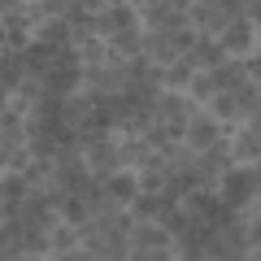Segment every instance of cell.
<instances>
[{
    "label": "cell",
    "instance_id": "ffe728a7",
    "mask_svg": "<svg viewBox=\"0 0 261 261\" xmlns=\"http://www.w3.org/2000/svg\"><path fill=\"white\" fill-rule=\"evenodd\" d=\"M140 27L144 31H161V18H166V0H140Z\"/></svg>",
    "mask_w": 261,
    "mask_h": 261
},
{
    "label": "cell",
    "instance_id": "6da1fadb",
    "mask_svg": "<svg viewBox=\"0 0 261 261\" xmlns=\"http://www.w3.org/2000/svg\"><path fill=\"white\" fill-rule=\"evenodd\" d=\"M222 53H226V61H248V57H257V44H261V31L252 27V22H231V31H226L222 39Z\"/></svg>",
    "mask_w": 261,
    "mask_h": 261
},
{
    "label": "cell",
    "instance_id": "52a82bcc",
    "mask_svg": "<svg viewBox=\"0 0 261 261\" xmlns=\"http://www.w3.org/2000/svg\"><path fill=\"white\" fill-rule=\"evenodd\" d=\"M170 209L174 205H166L157 192H140L135 200H130V218H135V222H166Z\"/></svg>",
    "mask_w": 261,
    "mask_h": 261
},
{
    "label": "cell",
    "instance_id": "d6986e66",
    "mask_svg": "<svg viewBox=\"0 0 261 261\" xmlns=\"http://www.w3.org/2000/svg\"><path fill=\"white\" fill-rule=\"evenodd\" d=\"M79 57H83V70H96V65H113L109 44H105V39H87V44H79Z\"/></svg>",
    "mask_w": 261,
    "mask_h": 261
},
{
    "label": "cell",
    "instance_id": "44dd1931",
    "mask_svg": "<svg viewBox=\"0 0 261 261\" xmlns=\"http://www.w3.org/2000/svg\"><path fill=\"white\" fill-rule=\"evenodd\" d=\"M27 252H35V257H53V235L48 231H27Z\"/></svg>",
    "mask_w": 261,
    "mask_h": 261
},
{
    "label": "cell",
    "instance_id": "5bb4252c",
    "mask_svg": "<svg viewBox=\"0 0 261 261\" xmlns=\"http://www.w3.org/2000/svg\"><path fill=\"white\" fill-rule=\"evenodd\" d=\"M192 61H196V70H209V74H214V70H222V65H226V53H222L218 39H200L196 53H192Z\"/></svg>",
    "mask_w": 261,
    "mask_h": 261
},
{
    "label": "cell",
    "instance_id": "8fae6325",
    "mask_svg": "<svg viewBox=\"0 0 261 261\" xmlns=\"http://www.w3.org/2000/svg\"><path fill=\"white\" fill-rule=\"evenodd\" d=\"M214 83H218V92H226V96H240L244 87L252 83V79H248V65H244V61H226L222 70H214Z\"/></svg>",
    "mask_w": 261,
    "mask_h": 261
},
{
    "label": "cell",
    "instance_id": "484cf974",
    "mask_svg": "<svg viewBox=\"0 0 261 261\" xmlns=\"http://www.w3.org/2000/svg\"><path fill=\"white\" fill-rule=\"evenodd\" d=\"M257 214H261V200H257Z\"/></svg>",
    "mask_w": 261,
    "mask_h": 261
},
{
    "label": "cell",
    "instance_id": "d4e9b609",
    "mask_svg": "<svg viewBox=\"0 0 261 261\" xmlns=\"http://www.w3.org/2000/svg\"><path fill=\"white\" fill-rule=\"evenodd\" d=\"M244 126H248V130H257V135H261V109H257V113H252V118H248V122H244Z\"/></svg>",
    "mask_w": 261,
    "mask_h": 261
},
{
    "label": "cell",
    "instance_id": "3957f363",
    "mask_svg": "<svg viewBox=\"0 0 261 261\" xmlns=\"http://www.w3.org/2000/svg\"><path fill=\"white\" fill-rule=\"evenodd\" d=\"M144 61L157 65V70H170L178 61V48L170 31H144Z\"/></svg>",
    "mask_w": 261,
    "mask_h": 261
},
{
    "label": "cell",
    "instance_id": "7c38bea8",
    "mask_svg": "<svg viewBox=\"0 0 261 261\" xmlns=\"http://www.w3.org/2000/svg\"><path fill=\"white\" fill-rule=\"evenodd\" d=\"M205 113L214 122H222L226 130H235V126H244V118H240V100H235V96H226V92H218L214 100L205 105Z\"/></svg>",
    "mask_w": 261,
    "mask_h": 261
},
{
    "label": "cell",
    "instance_id": "8992f818",
    "mask_svg": "<svg viewBox=\"0 0 261 261\" xmlns=\"http://www.w3.org/2000/svg\"><path fill=\"white\" fill-rule=\"evenodd\" d=\"M130 248H178V240L161 222H135V231H130Z\"/></svg>",
    "mask_w": 261,
    "mask_h": 261
},
{
    "label": "cell",
    "instance_id": "9a60e30c",
    "mask_svg": "<svg viewBox=\"0 0 261 261\" xmlns=\"http://www.w3.org/2000/svg\"><path fill=\"white\" fill-rule=\"evenodd\" d=\"M92 252L100 261H130V252H135V248H130V235H105Z\"/></svg>",
    "mask_w": 261,
    "mask_h": 261
},
{
    "label": "cell",
    "instance_id": "ba28073f",
    "mask_svg": "<svg viewBox=\"0 0 261 261\" xmlns=\"http://www.w3.org/2000/svg\"><path fill=\"white\" fill-rule=\"evenodd\" d=\"M105 192H109V200L113 205H122V209H130V200L140 196V174L135 170H118V174L105 183Z\"/></svg>",
    "mask_w": 261,
    "mask_h": 261
},
{
    "label": "cell",
    "instance_id": "ac0fdd59",
    "mask_svg": "<svg viewBox=\"0 0 261 261\" xmlns=\"http://www.w3.org/2000/svg\"><path fill=\"white\" fill-rule=\"evenodd\" d=\"M187 96H192V105H200V109H205V105L218 96L214 74H209V70H196V79H192V87H187Z\"/></svg>",
    "mask_w": 261,
    "mask_h": 261
},
{
    "label": "cell",
    "instance_id": "2e32d148",
    "mask_svg": "<svg viewBox=\"0 0 261 261\" xmlns=\"http://www.w3.org/2000/svg\"><path fill=\"white\" fill-rule=\"evenodd\" d=\"M48 235H53V257H70L74 248H83V240H79V226H65V222H57Z\"/></svg>",
    "mask_w": 261,
    "mask_h": 261
},
{
    "label": "cell",
    "instance_id": "5b68a950",
    "mask_svg": "<svg viewBox=\"0 0 261 261\" xmlns=\"http://www.w3.org/2000/svg\"><path fill=\"white\" fill-rule=\"evenodd\" d=\"M152 152H157V148H152L144 135H118V157H122V170H135V174H140V170L152 161Z\"/></svg>",
    "mask_w": 261,
    "mask_h": 261
},
{
    "label": "cell",
    "instance_id": "9c48e42d",
    "mask_svg": "<svg viewBox=\"0 0 261 261\" xmlns=\"http://www.w3.org/2000/svg\"><path fill=\"white\" fill-rule=\"evenodd\" d=\"M192 79H196V61H192V57H178L170 70H161V87H166V92H174V96H187Z\"/></svg>",
    "mask_w": 261,
    "mask_h": 261
},
{
    "label": "cell",
    "instance_id": "30bf717a",
    "mask_svg": "<svg viewBox=\"0 0 261 261\" xmlns=\"http://www.w3.org/2000/svg\"><path fill=\"white\" fill-rule=\"evenodd\" d=\"M57 65H61V53H57V48H48V44H31V48H27V70H31V79L44 83Z\"/></svg>",
    "mask_w": 261,
    "mask_h": 261
},
{
    "label": "cell",
    "instance_id": "7402d4cb",
    "mask_svg": "<svg viewBox=\"0 0 261 261\" xmlns=\"http://www.w3.org/2000/svg\"><path fill=\"white\" fill-rule=\"evenodd\" d=\"M244 22H252L261 31V0H244Z\"/></svg>",
    "mask_w": 261,
    "mask_h": 261
},
{
    "label": "cell",
    "instance_id": "7a4b0ae2",
    "mask_svg": "<svg viewBox=\"0 0 261 261\" xmlns=\"http://www.w3.org/2000/svg\"><path fill=\"white\" fill-rule=\"evenodd\" d=\"M226 135H231V130H226L222 122H214V118H209L205 109H200V113H196L192 122H187V140H183V144H187V148L196 152V157H200V152H209L214 144H222Z\"/></svg>",
    "mask_w": 261,
    "mask_h": 261
},
{
    "label": "cell",
    "instance_id": "603a6c76",
    "mask_svg": "<svg viewBox=\"0 0 261 261\" xmlns=\"http://www.w3.org/2000/svg\"><path fill=\"white\" fill-rule=\"evenodd\" d=\"M244 65H248V79H252V83L261 87V57H248V61H244Z\"/></svg>",
    "mask_w": 261,
    "mask_h": 261
},
{
    "label": "cell",
    "instance_id": "4fadbf2b",
    "mask_svg": "<svg viewBox=\"0 0 261 261\" xmlns=\"http://www.w3.org/2000/svg\"><path fill=\"white\" fill-rule=\"evenodd\" d=\"M35 44H48V48H65V44H74V27L65 18H48L44 27L35 31Z\"/></svg>",
    "mask_w": 261,
    "mask_h": 261
},
{
    "label": "cell",
    "instance_id": "cb8c5ba5",
    "mask_svg": "<svg viewBox=\"0 0 261 261\" xmlns=\"http://www.w3.org/2000/svg\"><path fill=\"white\" fill-rule=\"evenodd\" d=\"M65 261H100V257H96L92 248H74V252H70V257H65Z\"/></svg>",
    "mask_w": 261,
    "mask_h": 261
},
{
    "label": "cell",
    "instance_id": "277c9868",
    "mask_svg": "<svg viewBox=\"0 0 261 261\" xmlns=\"http://www.w3.org/2000/svg\"><path fill=\"white\" fill-rule=\"evenodd\" d=\"M231 157H235V166L240 170H248V166H261V135L257 130H248V126H235L231 135Z\"/></svg>",
    "mask_w": 261,
    "mask_h": 261
},
{
    "label": "cell",
    "instance_id": "e0dca14e",
    "mask_svg": "<svg viewBox=\"0 0 261 261\" xmlns=\"http://www.w3.org/2000/svg\"><path fill=\"white\" fill-rule=\"evenodd\" d=\"M57 214H61V222H65V226H83L87 218H96V214H92V205H87V200H79V196H65Z\"/></svg>",
    "mask_w": 261,
    "mask_h": 261
}]
</instances>
